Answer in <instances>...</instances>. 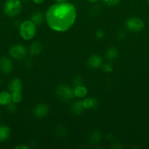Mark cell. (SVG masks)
Instances as JSON below:
<instances>
[{
    "instance_id": "cell-1",
    "label": "cell",
    "mask_w": 149,
    "mask_h": 149,
    "mask_svg": "<svg viewBox=\"0 0 149 149\" xmlns=\"http://www.w3.org/2000/svg\"><path fill=\"white\" fill-rule=\"evenodd\" d=\"M77 17L75 7L68 1L56 2L48 7L45 20L52 30L58 32L68 31L74 24Z\"/></svg>"
},
{
    "instance_id": "cell-2",
    "label": "cell",
    "mask_w": 149,
    "mask_h": 149,
    "mask_svg": "<svg viewBox=\"0 0 149 149\" xmlns=\"http://www.w3.org/2000/svg\"><path fill=\"white\" fill-rule=\"evenodd\" d=\"M19 32L23 39L30 40L36 34L37 26L32 20H25L20 24Z\"/></svg>"
},
{
    "instance_id": "cell-3",
    "label": "cell",
    "mask_w": 149,
    "mask_h": 149,
    "mask_svg": "<svg viewBox=\"0 0 149 149\" xmlns=\"http://www.w3.org/2000/svg\"><path fill=\"white\" fill-rule=\"evenodd\" d=\"M22 10L20 0H7L4 4V13L6 15L14 17L18 15Z\"/></svg>"
},
{
    "instance_id": "cell-4",
    "label": "cell",
    "mask_w": 149,
    "mask_h": 149,
    "mask_svg": "<svg viewBox=\"0 0 149 149\" xmlns=\"http://www.w3.org/2000/svg\"><path fill=\"white\" fill-rule=\"evenodd\" d=\"M125 26L129 31L140 32L144 29V22L142 19L137 17H131L126 20Z\"/></svg>"
},
{
    "instance_id": "cell-5",
    "label": "cell",
    "mask_w": 149,
    "mask_h": 149,
    "mask_svg": "<svg viewBox=\"0 0 149 149\" xmlns=\"http://www.w3.org/2000/svg\"><path fill=\"white\" fill-rule=\"evenodd\" d=\"M56 95L62 101H70L74 97V92L67 85H59L56 89Z\"/></svg>"
},
{
    "instance_id": "cell-6",
    "label": "cell",
    "mask_w": 149,
    "mask_h": 149,
    "mask_svg": "<svg viewBox=\"0 0 149 149\" xmlns=\"http://www.w3.org/2000/svg\"><path fill=\"white\" fill-rule=\"evenodd\" d=\"M10 55L16 60H22L26 57V49L20 45H15L10 47L9 51Z\"/></svg>"
},
{
    "instance_id": "cell-7",
    "label": "cell",
    "mask_w": 149,
    "mask_h": 149,
    "mask_svg": "<svg viewBox=\"0 0 149 149\" xmlns=\"http://www.w3.org/2000/svg\"><path fill=\"white\" fill-rule=\"evenodd\" d=\"M13 69V64L7 57H2L0 59V70L4 74H9Z\"/></svg>"
},
{
    "instance_id": "cell-8",
    "label": "cell",
    "mask_w": 149,
    "mask_h": 149,
    "mask_svg": "<svg viewBox=\"0 0 149 149\" xmlns=\"http://www.w3.org/2000/svg\"><path fill=\"white\" fill-rule=\"evenodd\" d=\"M102 65H103L102 58L99 55H92L88 60V65L93 69L102 68Z\"/></svg>"
},
{
    "instance_id": "cell-9",
    "label": "cell",
    "mask_w": 149,
    "mask_h": 149,
    "mask_svg": "<svg viewBox=\"0 0 149 149\" xmlns=\"http://www.w3.org/2000/svg\"><path fill=\"white\" fill-rule=\"evenodd\" d=\"M49 107L45 103H39L34 109V114L37 118H43L48 115Z\"/></svg>"
},
{
    "instance_id": "cell-10",
    "label": "cell",
    "mask_w": 149,
    "mask_h": 149,
    "mask_svg": "<svg viewBox=\"0 0 149 149\" xmlns=\"http://www.w3.org/2000/svg\"><path fill=\"white\" fill-rule=\"evenodd\" d=\"M23 87V82L19 79H13L9 84V90L10 93L12 92H21Z\"/></svg>"
},
{
    "instance_id": "cell-11",
    "label": "cell",
    "mask_w": 149,
    "mask_h": 149,
    "mask_svg": "<svg viewBox=\"0 0 149 149\" xmlns=\"http://www.w3.org/2000/svg\"><path fill=\"white\" fill-rule=\"evenodd\" d=\"M10 129L8 126L4 125H0V142L7 141L10 136Z\"/></svg>"
},
{
    "instance_id": "cell-12",
    "label": "cell",
    "mask_w": 149,
    "mask_h": 149,
    "mask_svg": "<svg viewBox=\"0 0 149 149\" xmlns=\"http://www.w3.org/2000/svg\"><path fill=\"white\" fill-rule=\"evenodd\" d=\"M73 92H74V95L75 97H80V98H83V97H86L88 93L87 88L85 86H83V84L74 86Z\"/></svg>"
},
{
    "instance_id": "cell-13",
    "label": "cell",
    "mask_w": 149,
    "mask_h": 149,
    "mask_svg": "<svg viewBox=\"0 0 149 149\" xmlns=\"http://www.w3.org/2000/svg\"><path fill=\"white\" fill-rule=\"evenodd\" d=\"M83 106L86 109H96L98 106V100L94 97H86L83 100Z\"/></svg>"
},
{
    "instance_id": "cell-14",
    "label": "cell",
    "mask_w": 149,
    "mask_h": 149,
    "mask_svg": "<svg viewBox=\"0 0 149 149\" xmlns=\"http://www.w3.org/2000/svg\"><path fill=\"white\" fill-rule=\"evenodd\" d=\"M85 107L83 106V101H76L74 102L72 104L71 107L72 112L73 114L75 115H80L84 111Z\"/></svg>"
},
{
    "instance_id": "cell-15",
    "label": "cell",
    "mask_w": 149,
    "mask_h": 149,
    "mask_svg": "<svg viewBox=\"0 0 149 149\" xmlns=\"http://www.w3.org/2000/svg\"><path fill=\"white\" fill-rule=\"evenodd\" d=\"M12 102L11 94L8 92H0V106H7Z\"/></svg>"
},
{
    "instance_id": "cell-16",
    "label": "cell",
    "mask_w": 149,
    "mask_h": 149,
    "mask_svg": "<svg viewBox=\"0 0 149 149\" xmlns=\"http://www.w3.org/2000/svg\"><path fill=\"white\" fill-rule=\"evenodd\" d=\"M42 45L39 42H34L32 44V45L30 46L29 48V52L33 56H37V55H39L40 52H42Z\"/></svg>"
},
{
    "instance_id": "cell-17",
    "label": "cell",
    "mask_w": 149,
    "mask_h": 149,
    "mask_svg": "<svg viewBox=\"0 0 149 149\" xmlns=\"http://www.w3.org/2000/svg\"><path fill=\"white\" fill-rule=\"evenodd\" d=\"M45 16L42 14V13H39V12H37V13H34L32 15V17H31V20L34 23L36 26L37 25H40L43 23L44 19H45Z\"/></svg>"
},
{
    "instance_id": "cell-18",
    "label": "cell",
    "mask_w": 149,
    "mask_h": 149,
    "mask_svg": "<svg viewBox=\"0 0 149 149\" xmlns=\"http://www.w3.org/2000/svg\"><path fill=\"white\" fill-rule=\"evenodd\" d=\"M106 55V58L108 61H112V60H115V58H118V51L117 48L112 47L109 48L107 50L106 55Z\"/></svg>"
},
{
    "instance_id": "cell-19",
    "label": "cell",
    "mask_w": 149,
    "mask_h": 149,
    "mask_svg": "<svg viewBox=\"0 0 149 149\" xmlns=\"http://www.w3.org/2000/svg\"><path fill=\"white\" fill-rule=\"evenodd\" d=\"M10 94H11L12 101L15 103H20L23 99L21 92H12Z\"/></svg>"
},
{
    "instance_id": "cell-20",
    "label": "cell",
    "mask_w": 149,
    "mask_h": 149,
    "mask_svg": "<svg viewBox=\"0 0 149 149\" xmlns=\"http://www.w3.org/2000/svg\"><path fill=\"white\" fill-rule=\"evenodd\" d=\"M101 139V134L100 132L96 131V132H93L90 136V141L93 143H97L99 142Z\"/></svg>"
},
{
    "instance_id": "cell-21",
    "label": "cell",
    "mask_w": 149,
    "mask_h": 149,
    "mask_svg": "<svg viewBox=\"0 0 149 149\" xmlns=\"http://www.w3.org/2000/svg\"><path fill=\"white\" fill-rule=\"evenodd\" d=\"M102 68V71H103L105 73H107V74L111 73L112 71H113V67H112V64H110V63H107L103 64Z\"/></svg>"
},
{
    "instance_id": "cell-22",
    "label": "cell",
    "mask_w": 149,
    "mask_h": 149,
    "mask_svg": "<svg viewBox=\"0 0 149 149\" xmlns=\"http://www.w3.org/2000/svg\"><path fill=\"white\" fill-rule=\"evenodd\" d=\"M102 1L106 5L110 6V7H113V6L117 5L121 0H102Z\"/></svg>"
},
{
    "instance_id": "cell-23",
    "label": "cell",
    "mask_w": 149,
    "mask_h": 149,
    "mask_svg": "<svg viewBox=\"0 0 149 149\" xmlns=\"http://www.w3.org/2000/svg\"><path fill=\"white\" fill-rule=\"evenodd\" d=\"M16 110V106H15V103L12 101L11 103H9L7 105V111L10 113H13V112H15Z\"/></svg>"
},
{
    "instance_id": "cell-24",
    "label": "cell",
    "mask_w": 149,
    "mask_h": 149,
    "mask_svg": "<svg viewBox=\"0 0 149 149\" xmlns=\"http://www.w3.org/2000/svg\"><path fill=\"white\" fill-rule=\"evenodd\" d=\"M95 36L97 39H102L105 36V32H104L103 30L102 29H98L97 31H96V33H95Z\"/></svg>"
},
{
    "instance_id": "cell-25",
    "label": "cell",
    "mask_w": 149,
    "mask_h": 149,
    "mask_svg": "<svg viewBox=\"0 0 149 149\" xmlns=\"http://www.w3.org/2000/svg\"><path fill=\"white\" fill-rule=\"evenodd\" d=\"M74 86H77V85H80V84H83V79L80 77H76L75 79H74Z\"/></svg>"
},
{
    "instance_id": "cell-26",
    "label": "cell",
    "mask_w": 149,
    "mask_h": 149,
    "mask_svg": "<svg viewBox=\"0 0 149 149\" xmlns=\"http://www.w3.org/2000/svg\"><path fill=\"white\" fill-rule=\"evenodd\" d=\"M36 4H40L44 1V0H32Z\"/></svg>"
},
{
    "instance_id": "cell-27",
    "label": "cell",
    "mask_w": 149,
    "mask_h": 149,
    "mask_svg": "<svg viewBox=\"0 0 149 149\" xmlns=\"http://www.w3.org/2000/svg\"><path fill=\"white\" fill-rule=\"evenodd\" d=\"M123 34H126L125 33V32L124 31H120L119 33H118V35H119V36H118V37L120 38V39H123V38L124 37V36H123Z\"/></svg>"
},
{
    "instance_id": "cell-28",
    "label": "cell",
    "mask_w": 149,
    "mask_h": 149,
    "mask_svg": "<svg viewBox=\"0 0 149 149\" xmlns=\"http://www.w3.org/2000/svg\"><path fill=\"white\" fill-rule=\"evenodd\" d=\"M15 148H19V149H27L28 147L25 146H15Z\"/></svg>"
},
{
    "instance_id": "cell-29",
    "label": "cell",
    "mask_w": 149,
    "mask_h": 149,
    "mask_svg": "<svg viewBox=\"0 0 149 149\" xmlns=\"http://www.w3.org/2000/svg\"><path fill=\"white\" fill-rule=\"evenodd\" d=\"M56 2H66V1H68L69 0H55Z\"/></svg>"
},
{
    "instance_id": "cell-30",
    "label": "cell",
    "mask_w": 149,
    "mask_h": 149,
    "mask_svg": "<svg viewBox=\"0 0 149 149\" xmlns=\"http://www.w3.org/2000/svg\"><path fill=\"white\" fill-rule=\"evenodd\" d=\"M88 1L91 3H96V2H97L99 0H88Z\"/></svg>"
},
{
    "instance_id": "cell-31",
    "label": "cell",
    "mask_w": 149,
    "mask_h": 149,
    "mask_svg": "<svg viewBox=\"0 0 149 149\" xmlns=\"http://www.w3.org/2000/svg\"><path fill=\"white\" fill-rule=\"evenodd\" d=\"M148 2H149V0H148Z\"/></svg>"
}]
</instances>
